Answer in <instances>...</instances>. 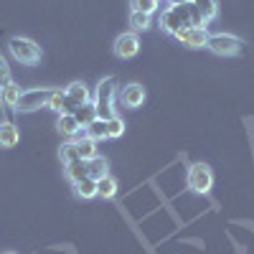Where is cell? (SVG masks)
I'll return each mask as SVG.
<instances>
[{"label":"cell","instance_id":"cell-1","mask_svg":"<svg viewBox=\"0 0 254 254\" xmlns=\"http://www.w3.org/2000/svg\"><path fill=\"white\" fill-rule=\"evenodd\" d=\"M206 28L203 23V18L198 15V10L193 8V3L190 0H183V3H176V5H168L160 15V28L165 33H171V36H178L183 33L186 28Z\"/></svg>","mask_w":254,"mask_h":254},{"label":"cell","instance_id":"cell-2","mask_svg":"<svg viewBox=\"0 0 254 254\" xmlns=\"http://www.w3.org/2000/svg\"><path fill=\"white\" fill-rule=\"evenodd\" d=\"M117 79L115 76H104L99 84H97V92L92 94V104H94V112L97 117L102 120H110L117 115Z\"/></svg>","mask_w":254,"mask_h":254},{"label":"cell","instance_id":"cell-3","mask_svg":"<svg viewBox=\"0 0 254 254\" xmlns=\"http://www.w3.org/2000/svg\"><path fill=\"white\" fill-rule=\"evenodd\" d=\"M8 49H10V56L18 61V64H26V66H33V64L41 61V46L31 38H23V36H15L8 41Z\"/></svg>","mask_w":254,"mask_h":254},{"label":"cell","instance_id":"cell-4","mask_svg":"<svg viewBox=\"0 0 254 254\" xmlns=\"http://www.w3.org/2000/svg\"><path fill=\"white\" fill-rule=\"evenodd\" d=\"M188 188L198 196L208 193V190L214 188V171H211L206 163H193L188 168Z\"/></svg>","mask_w":254,"mask_h":254},{"label":"cell","instance_id":"cell-5","mask_svg":"<svg viewBox=\"0 0 254 254\" xmlns=\"http://www.w3.org/2000/svg\"><path fill=\"white\" fill-rule=\"evenodd\" d=\"M206 49L216 56H237V54H242L244 44L231 33H214V36H208Z\"/></svg>","mask_w":254,"mask_h":254},{"label":"cell","instance_id":"cell-6","mask_svg":"<svg viewBox=\"0 0 254 254\" xmlns=\"http://www.w3.org/2000/svg\"><path fill=\"white\" fill-rule=\"evenodd\" d=\"M49 97H51V89H44V87H41V89H23V92H20L18 104H15V110L23 112V115L36 112V110H41V107H46Z\"/></svg>","mask_w":254,"mask_h":254},{"label":"cell","instance_id":"cell-7","mask_svg":"<svg viewBox=\"0 0 254 254\" xmlns=\"http://www.w3.org/2000/svg\"><path fill=\"white\" fill-rule=\"evenodd\" d=\"M140 54V38H137V33H122V36H117L115 38V56L117 59H122V61H130V59H135Z\"/></svg>","mask_w":254,"mask_h":254},{"label":"cell","instance_id":"cell-8","mask_svg":"<svg viewBox=\"0 0 254 254\" xmlns=\"http://www.w3.org/2000/svg\"><path fill=\"white\" fill-rule=\"evenodd\" d=\"M64 94H66V99H69V104L74 110L81 107V104H92V92L84 81H71L69 87L64 89Z\"/></svg>","mask_w":254,"mask_h":254},{"label":"cell","instance_id":"cell-9","mask_svg":"<svg viewBox=\"0 0 254 254\" xmlns=\"http://www.w3.org/2000/svg\"><path fill=\"white\" fill-rule=\"evenodd\" d=\"M176 38L181 41V44H183L186 49H206L208 31H206V28H198V26H193V28H186L183 33H178Z\"/></svg>","mask_w":254,"mask_h":254},{"label":"cell","instance_id":"cell-10","mask_svg":"<svg viewBox=\"0 0 254 254\" xmlns=\"http://www.w3.org/2000/svg\"><path fill=\"white\" fill-rule=\"evenodd\" d=\"M145 97H147V94H145V87H142V84H137V81L127 84V87L122 89V104H125V107H130V110L142 107Z\"/></svg>","mask_w":254,"mask_h":254},{"label":"cell","instance_id":"cell-11","mask_svg":"<svg viewBox=\"0 0 254 254\" xmlns=\"http://www.w3.org/2000/svg\"><path fill=\"white\" fill-rule=\"evenodd\" d=\"M18 142H20L18 125L10 122V120H3L0 122V147H3V150H10V147H15Z\"/></svg>","mask_w":254,"mask_h":254},{"label":"cell","instance_id":"cell-12","mask_svg":"<svg viewBox=\"0 0 254 254\" xmlns=\"http://www.w3.org/2000/svg\"><path fill=\"white\" fill-rule=\"evenodd\" d=\"M56 130L64 135V137H74V135H79L81 130H84V127L76 122V117L71 115V112H66V115H59V122H56Z\"/></svg>","mask_w":254,"mask_h":254},{"label":"cell","instance_id":"cell-13","mask_svg":"<svg viewBox=\"0 0 254 254\" xmlns=\"http://www.w3.org/2000/svg\"><path fill=\"white\" fill-rule=\"evenodd\" d=\"M71 140L76 142V150H79V158H81V160H92V158L97 155V142H94L92 137L84 135V130H81L79 135H74Z\"/></svg>","mask_w":254,"mask_h":254},{"label":"cell","instance_id":"cell-14","mask_svg":"<svg viewBox=\"0 0 254 254\" xmlns=\"http://www.w3.org/2000/svg\"><path fill=\"white\" fill-rule=\"evenodd\" d=\"M190 3H193V8L198 10V15L203 18L206 26L219 15V0H190Z\"/></svg>","mask_w":254,"mask_h":254},{"label":"cell","instance_id":"cell-15","mask_svg":"<svg viewBox=\"0 0 254 254\" xmlns=\"http://www.w3.org/2000/svg\"><path fill=\"white\" fill-rule=\"evenodd\" d=\"M46 107H49V110H54L56 115H66V112H74V107L69 104L66 94H64L61 89H51V97H49V102H46Z\"/></svg>","mask_w":254,"mask_h":254},{"label":"cell","instance_id":"cell-16","mask_svg":"<svg viewBox=\"0 0 254 254\" xmlns=\"http://www.w3.org/2000/svg\"><path fill=\"white\" fill-rule=\"evenodd\" d=\"M74 186V193L81 198V201H92V198H97V181L94 178H81V181H76V183H71Z\"/></svg>","mask_w":254,"mask_h":254},{"label":"cell","instance_id":"cell-17","mask_svg":"<svg viewBox=\"0 0 254 254\" xmlns=\"http://www.w3.org/2000/svg\"><path fill=\"white\" fill-rule=\"evenodd\" d=\"M20 84H15V81H8V84H3L0 87V102L5 104V107H13L15 110V104H18V99H20Z\"/></svg>","mask_w":254,"mask_h":254},{"label":"cell","instance_id":"cell-18","mask_svg":"<svg viewBox=\"0 0 254 254\" xmlns=\"http://www.w3.org/2000/svg\"><path fill=\"white\" fill-rule=\"evenodd\" d=\"M84 135H87V137H92L94 142L107 140V120H102V117L92 120L87 127H84Z\"/></svg>","mask_w":254,"mask_h":254},{"label":"cell","instance_id":"cell-19","mask_svg":"<svg viewBox=\"0 0 254 254\" xmlns=\"http://www.w3.org/2000/svg\"><path fill=\"white\" fill-rule=\"evenodd\" d=\"M87 176L94 178V181L110 176V163L104 160V158H99V155H94L92 160H87Z\"/></svg>","mask_w":254,"mask_h":254},{"label":"cell","instance_id":"cell-20","mask_svg":"<svg viewBox=\"0 0 254 254\" xmlns=\"http://www.w3.org/2000/svg\"><path fill=\"white\" fill-rule=\"evenodd\" d=\"M64 173H66V178L71 183L81 181V178H87V160H71V163H64Z\"/></svg>","mask_w":254,"mask_h":254},{"label":"cell","instance_id":"cell-21","mask_svg":"<svg viewBox=\"0 0 254 254\" xmlns=\"http://www.w3.org/2000/svg\"><path fill=\"white\" fill-rule=\"evenodd\" d=\"M117 196V181L112 176H104L97 181V198H104V201H110Z\"/></svg>","mask_w":254,"mask_h":254},{"label":"cell","instance_id":"cell-22","mask_svg":"<svg viewBox=\"0 0 254 254\" xmlns=\"http://www.w3.org/2000/svg\"><path fill=\"white\" fill-rule=\"evenodd\" d=\"M74 117H76V122L81 125V127H87L92 120H97V112H94V104H81V107H76L74 112H71Z\"/></svg>","mask_w":254,"mask_h":254},{"label":"cell","instance_id":"cell-23","mask_svg":"<svg viewBox=\"0 0 254 254\" xmlns=\"http://www.w3.org/2000/svg\"><path fill=\"white\" fill-rule=\"evenodd\" d=\"M158 0H130V8L132 13H145V15H153L158 10Z\"/></svg>","mask_w":254,"mask_h":254},{"label":"cell","instance_id":"cell-24","mask_svg":"<svg viewBox=\"0 0 254 254\" xmlns=\"http://www.w3.org/2000/svg\"><path fill=\"white\" fill-rule=\"evenodd\" d=\"M125 135V122H122V117H110L107 120V140H117V137H122Z\"/></svg>","mask_w":254,"mask_h":254},{"label":"cell","instance_id":"cell-25","mask_svg":"<svg viewBox=\"0 0 254 254\" xmlns=\"http://www.w3.org/2000/svg\"><path fill=\"white\" fill-rule=\"evenodd\" d=\"M130 26H132V33H140V31H147L153 23H150V15H145V13H130Z\"/></svg>","mask_w":254,"mask_h":254},{"label":"cell","instance_id":"cell-26","mask_svg":"<svg viewBox=\"0 0 254 254\" xmlns=\"http://www.w3.org/2000/svg\"><path fill=\"white\" fill-rule=\"evenodd\" d=\"M61 163H71V160H79V150H76V142L69 140V142H64L61 145Z\"/></svg>","mask_w":254,"mask_h":254},{"label":"cell","instance_id":"cell-27","mask_svg":"<svg viewBox=\"0 0 254 254\" xmlns=\"http://www.w3.org/2000/svg\"><path fill=\"white\" fill-rule=\"evenodd\" d=\"M8 81H13V79H10V66L5 64V59L0 56V87H3V84H8Z\"/></svg>","mask_w":254,"mask_h":254},{"label":"cell","instance_id":"cell-28","mask_svg":"<svg viewBox=\"0 0 254 254\" xmlns=\"http://www.w3.org/2000/svg\"><path fill=\"white\" fill-rule=\"evenodd\" d=\"M160 3H171V5H176V3H183V0H160Z\"/></svg>","mask_w":254,"mask_h":254},{"label":"cell","instance_id":"cell-29","mask_svg":"<svg viewBox=\"0 0 254 254\" xmlns=\"http://www.w3.org/2000/svg\"><path fill=\"white\" fill-rule=\"evenodd\" d=\"M158 3H160V0H158Z\"/></svg>","mask_w":254,"mask_h":254},{"label":"cell","instance_id":"cell-30","mask_svg":"<svg viewBox=\"0 0 254 254\" xmlns=\"http://www.w3.org/2000/svg\"><path fill=\"white\" fill-rule=\"evenodd\" d=\"M8 254H10V252H8Z\"/></svg>","mask_w":254,"mask_h":254}]
</instances>
